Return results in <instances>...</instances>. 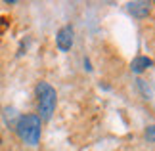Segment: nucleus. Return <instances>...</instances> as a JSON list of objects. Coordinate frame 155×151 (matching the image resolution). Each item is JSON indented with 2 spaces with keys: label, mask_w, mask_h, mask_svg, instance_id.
<instances>
[{
  "label": "nucleus",
  "mask_w": 155,
  "mask_h": 151,
  "mask_svg": "<svg viewBox=\"0 0 155 151\" xmlns=\"http://www.w3.org/2000/svg\"><path fill=\"white\" fill-rule=\"evenodd\" d=\"M17 136L21 138L27 146H37L40 142V134H42V120L38 115H23L17 120Z\"/></svg>",
  "instance_id": "f257e3e1"
},
{
  "label": "nucleus",
  "mask_w": 155,
  "mask_h": 151,
  "mask_svg": "<svg viewBox=\"0 0 155 151\" xmlns=\"http://www.w3.org/2000/svg\"><path fill=\"white\" fill-rule=\"evenodd\" d=\"M37 94V101H38V117L40 120H50L54 109H56V101H58V94L48 82H38L35 88Z\"/></svg>",
  "instance_id": "f03ea898"
},
{
  "label": "nucleus",
  "mask_w": 155,
  "mask_h": 151,
  "mask_svg": "<svg viewBox=\"0 0 155 151\" xmlns=\"http://www.w3.org/2000/svg\"><path fill=\"white\" fill-rule=\"evenodd\" d=\"M56 44L61 52H67L71 50L73 46V27L71 25H65L58 31V37H56Z\"/></svg>",
  "instance_id": "7ed1b4c3"
},
{
  "label": "nucleus",
  "mask_w": 155,
  "mask_h": 151,
  "mask_svg": "<svg viewBox=\"0 0 155 151\" xmlns=\"http://www.w3.org/2000/svg\"><path fill=\"white\" fill-rule=\"evenodd\" d=\"M150 2H130L128 4V11L132 15H136V17H146L147 14H150Z\"/></svg>",
  "instance_id": "20e7f679"
},
{
  "label": "nucleus",
  "mask_w": 155,
  "mask_h": 151,
  "mask_svg": "<svg viewBox=\"0 0 155 151\" xmlns=\"http://www.w3.org/2000/svg\"><path fill=\"white\" fill-rule=\"evenodd\" d=\"M151 65V59L150 57H146V56H138V57H134V61H132V71L134 73H142V71H146L147 67Z\"/></svg>",
  "instance_id": "39448f33"
},
{
  "label": "nucleus",
  "mask_w": 155,
  "mask_h": 151,
  "mask_svg": "<svg viewBox=\"0 0 155 151\" xmlns=\"http://www.w3.org/2000/svg\"><path fill=\"white\" fill-rule=\"evenodd\" d=\"M146 138H147V142H155V126H147Z\"/></svg>",
  "instance_id": "423d86ee"
},
{
  "label": "nucleus",
  "mask_w": 155,
  "mask_h": 151,
  "mask_svg": "<svg viewBox=\"0 0 155 151\" xmlns=\"http://www.w3.org/2000/svg\"><path fill=\"white\" fill-rule=\"evenodd\" d=\"M0 146H2V138H0Z\"/></svg>",
  "instance_id": "0eeeda50"
}]
</instances>
